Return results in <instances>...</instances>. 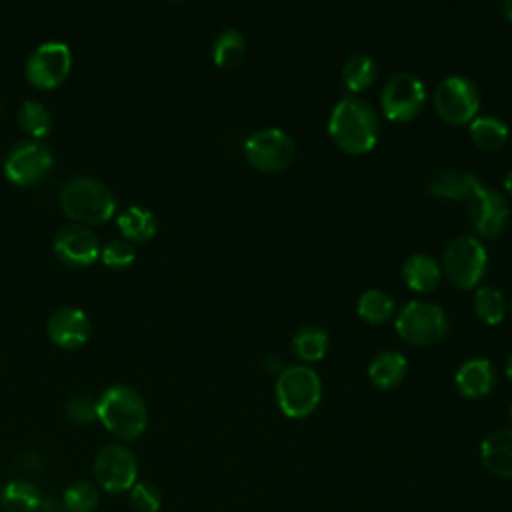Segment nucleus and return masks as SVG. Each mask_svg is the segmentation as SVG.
Returning <instances> with one entry per match:
<instances>
[{
	"label": "nucleus",
	"mask_w": 512,
	"mask_h": 512,
	"mask_svg": "<svg viewBox=\"0 0 512 512\" xmlns=\"http://www.w3.org/2000/svg\"><path fill=\"white\" fill-rule=\"evenodd\" d=\"M378 118L374 108L356 98H340L328 118V134L332 142L348 154H366L378 140Z\"/></svg>",
	"instance_id": "1"
},
{
	"label": "nucleus",
	"mask_w": 512,
	"mask_h": 512,
	"mask_svg": "<svg viewBox=\"0 0 512 512\" xmlns=\"http://www.w3.org/2000/svg\"><path fill=\"white\" fill-rule=\"evenodd\" d=\"M96 418L116 438L134 440L146 430L148 408L134 388L114 384L96 400Z\"/></svg>",
	"instance_id": "2"
},
{
	"label": "nucleus",
	"mask_w": 512,
	"mask_h": 512,
	"mask_svg": "<svg viewBox=\"0 0 512 512\" xmlns=\"http://www.w3.org/2000/svg\"><path fill=\"white\" fill-rule=\"evenodd\" d=\"M60 206L78 224H100L116 212V196L102 180L76 176L62 186Z\"/></svg>",
	"instance_id": "3"
},
{
	"label": "nucleus",
	"mask_w": 512,
	"mask_h": 512,
	"mask_svg": "<svg viewBox=\"0 0 512 512\" xmlns=\"http://www.w3.org/2000/svg\"><path fill=\"white\" fill-rule=\"evenodd\" d=\"M274 394L284 416L306 418L320 404L322 382L310 366L294 364L278 372Z\"/></svg>",
	"instance_id": "4"
},
{
	"label": "nucleus",
	"mask_w": 512,
	"mask_h": 512,
	"mask_svg": "<svg viewBox=\"0 0 512 512\" xmlns=\"http://www.w3.org/2000/svg\"><path fill=\"white\" fill-rule=\"evenodd\" d=\"M488 254L484 244L468 234L452 238L442 254V272L458 288H474L484 278Z\"/></svg>",
	"instance_id": "5"
},
{
	"label": "nucleus",
	"mask_w": 512,
	"mask_h": 512,
	"mask_svg": "<svg viewBox=\"0 0 512 512\" xmlns=\"http://www.w3.org/2000/svg\"><path fill=\"white\" fill-rule=\"evenodd\" d=\"M402 340L414 346H428L442 340L448 332V316L434 302L412 300L404 304L394 320Z\"/></svg>",
	"instance_id": "6"
},
{
	"label": "nucleus",
	"mask_w": 512,
	"mask_h": 512,
	"mask_svg": "<svg viewBox=\"0 0 512 512\" xmlns=\"http://www.w3.org/2000/svg\"><path fill=\"white\" fill-rule=\"evenodd\" d=\"M436 114L450 124H470L478 116V86L462 74H450L434 90Z\"/></svg>",
	"instance_id": "7"
},
{
	"label": "nucleus",
	"mask_w": 512,
	"mask_h": 512,
	"mask_svg": "<svg viewBox=\"0 0 512 512\" xmlns=\"http://www.w3.org/2000/svg\"><path fill=\"white\" fill-rule=\"evenodd\" d=\"M244 152L248 162L262 172H278L292 164L296 158L294 138L276 126L254 130L246 142Z\"/></svg>",
	"instance_id": "8"
},
{
	"label": "nucleus",
	"mask_w": 512,
	"mask_h": 512,
	"mask_svg": "<svg viewBox=\"0 0 512 512\" xmlns=\"http://www.w3.org/2000/svg\"><path fill=\"white\" fill-rule=\"evenodd\" d=\"M426 102V86L412 72L392 74L380 92V106L388 120H412Z\"/></svg>",
	"instance_id": "9"
},
{
	"label": "nucleus",
	"mask_w": 512,
	"mask_h": 512,
	"mask_svg": "<svg viewBox=\"0 0 512 512\" xmlns=\"http://www.w3.org/2000/svg\"><path fill=\"white\" fill-rule=\"evenodd\" d=\"M72 68V52L66 42L48 40L34 48L26 60V78L36 88H54L62 84Z\"/></svg>",
	"instance_id": "10"
},
{
	"label": "nucleus",
	"mask_w": 512,
	"mask_h": 512,
	"mask_svg": "<svg viewBox=\"0 0 512 512\" xmlns=\"http://www.w3.org/2000/svg\"><path fill=\"white\" fill-rule=\"evenodd\" d=\"M94 476L106 492H130L138 478L136 456L122 444H106L94 458Z\"/></svg>",
	"instance_id": "11"
},
{
	"label": "nucleus",
	"mask_w": 512,
	"mask_h": 512,
	"mask_svg": "<svg viewBox=\"0 0 512 512\" xmlns=\"http://www.w3.org/2000/svg\"><path fill=\"white\" fill-rule=\"evenodd\" d=\"M54 156L50 148L38 140L18 142L4 160V174L18 186H28L44 178L52 168Z\"/></svg>",
	"instance_id": "12"
},
{
	"label": "nucleus",
	"mask_w": 512,
	"mask_h": 512,
	"mask_svg": "<svg viewBox=\"0 0 512 512\" xmlns=\"http://www.w3.org/2000/svg\"><path fill=\"white\" fill-rule=\"evenodd\" d=\"M464 204L480 236L496 238L504 232L510 220V208L500 192H496L494 188L480 186Z\"/></svg>",
	"instance_id": "13"
},
{
	"label": "nucleus",
	"mask_w": 512,
	"mask_h": 512,
	"mask_svg": "<svg viewBox=\"0 0 512 512\" xmlns=\"http://www.w3.org/2000/svg\"><path fill=\"white\" fill-rule=\"evenodd\" d=\"M54 252L70 266H88L100 256V244L88 226L68 224L56 232Z\"/></svg>",
	"instance_id": "14"
},
{
	"label": "nucleus",
	"mask_w": 512,
	"mask_h": 512,
	"mask_svg": "<svg viewBox=\"0 0 512 512\" xmlns=\"http://www.w3.org/2000/svg\"><path fill=\"white\" fill-rule=\"evenodd\" d=\"M46 332L56 346L70 350V348L82 346L90 338L92 324L84 310L64 306L50 314Z\"/></svg>",
	"instance_id": "15"
},
{
	"label": "nucleus",
	"mask_w": 512,
	"mask_h": 512,
	"mask_svg": "<svg viewBox=\"0 0 512 512\" xmlns=\"http://www.w3.org/2000/svg\"><path fill=\"white\" fill-rule=\"evenodd\" d=\"M458 392L466 398H482L492 392L496 384V372L488 358H470L460 364L454 376Z\"/></svg>",
	"instance_id": "16"
},
{
	"label": "nucleus",
	"mask_w": 512,
	"mask_h": 512,
	"mask_svg": "<svg viewBox=\"0 0 512 512\" xmlns=\"http://www.w3.org/2000/svg\"><path fill=\"white\" fill-rule=\"evenodd\" d=\"M480 458L494 476L512 480V428H498L484 436Z\"/></svg>",
	"instance_id": "17"
},
{
	"label": "nucleus",
	"mask_w": 512,
	"mask_h": 512,
	"mask_svg": "<svg viewBox=\"0 0 512 512\" xmlns=\"http://www.w3.org/2000/svg\"><path fill=\"white\" fill-rule=\"evenodd\" d=\"M480 186L482 184L476 174L460 172L452 168L436 170L428 180V190L434 196L446 198V200H460V202H466Z\"/></svg>",
	"instance_id": "18"
},
{
	"label": "nucleus",
	"mask_w": 512,
	"mask_h": 512,
	"mask_svg": "<svg viewBox=\"0 0 512 512\" xmlns=\"http://www.w3.org/2000/svg\"><path fill=\"white\" fill-rule=\"evenodd\" d=\"M442 266L440 262L424 252L408 256L402 264V280L408 288L416 292H430L440 284Z\"/></svg>",
	"instance_id": "19"
},
{
	"label": "nucleus",
	"mask_w": 512,
	"mask_h": 512,
	"mask_svg": "<svg viewBox=\"0 0 512 512\" xmlns=\"http://www.w3.org/2000/svg\"><path fill=\"white\" fill-rule=\"evenodd\" d=\"M408 370V360L398 350H384L376 354L368 366V378L376 388L388 390L398 386Z\"/></svg>",
	"instance_id": "20"
},
{
	"label": "nucleus",
	"mask_w": 512,
	"mask_h": 512,
	"mask_svg": "<svg viewBox=\"0 0 512 512\" xmlns=\"http://www.w3.org/2000/svg\"><path fill=\"white\" fill-rule=\"evenodd\" d=\"M118 228L122 232V238L128 242H146L150 240L156 230H158V222L156 216L138 204H132L128 208H124L118 214Z\"/></svg>",
	"instance_id": "21"
},
{
	"label": "nucleus",
	"mask_w": 512,
	"mask_h": 512,
	"mask_svg": "<svg viewBox=\"0 0 512 512\" xmlns=\"http://www.w3.org/2000/svg\"><path fill=\"white\" fill-rule=\"evenodd\" d=\"M470 136L484 150H500L508 142V124L492 114L476 116L470 122Z\"/></svg>",
	"instance_id": "22"
},
{
	"label": "nucleus",
	"mask_w": 512,
	"mask_h": 512,
	"mask_svg": "<svg viewBox=\"0 0 512 512\" xmlns=\"http://www.w3.org/2000/svg\"><path fill=\"white\" fill-rule=\"evenodd\" d=\"M246 54V38L236 28L222 30L212 42V60L220 68H232L240 64Z\"/></svg>",
	"instance_id": "23"
},
{
	"label": "nucleus",
	"mask_w": 512,
	"mask_h": 512,
	"mask_svg": "<svg viewBox=\"0 0 512 512\" xmlns=\"http://www.w3.org/2000/svg\"><path fill=\"white\" fill-rule=\"evenodd\" d=\"M394 308H396L394 296L380 288H368L366 292L360 294L356 304L358 316L370 324L386 322L394 314Z\"/></svg>",
	"instance_id": "24"
},
{
	"label": "nucleus",
	"mask_w": 512,
	"mask_h": 512,
	"mask_svg": "<svg viewBox=\"0 0 512 512\" xmlns=\"http://www.w3.org/2000/svg\"><path fill=\"white\" fill-rule=\"evenodd\" d=\"M376 72V62L368 54L356 52L342 64V82L350 92H362L372 86Z\"/></svg>",
	"instance_id": "25"
},
{
	"label": "nucleus",
	"mask_w": 512,
	"mask_h": 512,
	"mask_svg": "<svg viewBox=\"0 0 512 512\" xmlns=\"http://www.w3.org/2000/svg\"><path fill=\"white\" fill-rule=\"evenodd\" d=\"M0 504L6 512H34L40 504V492L32 482L12 480L0 492Z\"/></svg>",
	"instance_id": "26"
},
{
	"label": "nucleus",
	"mask_w": 512,
	"mask_h": 512,
	"mask_svg": "<svg viewBox=\"0 0 512 512\" xmlns=\"http://www.w3.org/2000/svg\"><path fill=\"white\" fill-rule=\"evenodd\" d=\"M328 332L320 326H302L292 336V350L304 362L322 360L328 350Z\"/></svg>",
	"instance_id": "27"
},
{
	"label": "nucleus",
	"mask_w": 512,
	"mask_h": 512,
	"mask_svg": "<svg viewBox=\"0 0 512 512\" xmlns=\"http://www.w3.org/2000/svg\"><path fill=\"white\" fill-rule=\"evenodd\" d=\"M472 306H474L476 316L484 324H488V326L500 324L502 318H504V312H506L504 294L496 286H480V288H476Z\"/></svg>",
	"instance_id": "28"
},
{
	"label": "nucleus",
	"mask_w": 512,
	"mask_h": 512,
	"mask_svg": "<svg viewBox=\"0 0 512 512\" xmlns=\"http://www.w3.org/2000/svg\"><path fill=\"white\" fill-rule=\"evenodd\" d=\"M16 120L20 124V128L30 134L32 138H42L50 132L52 128V116L50 110L38 102V100H26L20 104L18 112H16Z\"/></svg>",
	"instance_id": "29"
},
{
	"label": "nucleus",
	"mask_w": 512,
	"mask_h": 512,
	"mask_svg": "<svg viewBox=\"0 0 512 512\" xmlns=\"http://www.w3.org/2000/svg\"><path fill=\"white\" fill-rule=\"evenodd\" d=\"M64 506L68 512H92L98 506V490L86 480H78L64 490Z\"/></svg>",
	"instance_id": "30"
},
{
	"label": "nucleus",
	"mask_w": 512,
	"mask_h": 512,
	"mask_svg": "<svg viewBox=\"0 0 512 512\" xmlns=\"http://www.w3.org/2000/svg\"><path fill=\"white\" fill-rule=\"evenodd\" d=\"M128 494H130V506L136 512H158L162 506V494L158 486L148 480L136 482Z\"/></svg>",
	"instance_id": "31"
},
{
	"label": "nucleus",
	"mask_w": 512,
	"mask_h": 512,
	"mask_svg": "<svg viewBox=\"0 0 512 512\" xmlns=\"http://www.w3.org/2000/svg\"><path fill=\"white\" fill-rule=\"evenodd\" d=\"M100 258L106 266L110 268H126L128 264L134 262L136 258V250H134V244L124 240V238H118V240H110L102 252H100Z\"/></svg>",
	"instance_id": "32"
},
{
	"label": "nucleus",
	"mask_w": 512,
	"mask_h": 512,
	"mask_svg": "<svg viewBox=\"0 0 512 512\" xmlns=\"http://www.w3.org/2000/svg\"><path fill=\"white\" fill-rule=\"evenodd\" d=\"M66 412H68L70 420H74L78 424H90L92 420H96V400L86 394L74 396L66 404Z\"/></svg>",
	"instance_id": "33"
},
{
	"label": "nucleus",
	"mask_w": 512,
	"mask_h": 512,
	"mask_svg": "<svg viewBox=\"0 0 512 512\" xmlns=\"http://www.w3.org/2000/svg\"><path fill=\"white\" fill-rule=\"evenodd\" d=\"M498 8H500V12H502V16H504V18L512 20V0H504V2H500V4H498Z\"/></svg>",
	"instance_id": "34"
},
{
	"label": "nucleus",
	"mask_w": 512,
	"mask_h": 512,
	"mask_svg": "<svg viewBox=\"0 0 512 512\" xmlns=\"http://www.w3.org/2000/svg\"><path fill=\"white\" fill-rule=\"evenodd\" d=\"M504 372H506V378L512 382V352L506 356V364H504Z\"/></svg>",
	"instance_id": "35"
},
{
	"label": "nucleus",
	"mask_w": 512,
	"mask_h": 512,
	"mask_svg": "<svg viewBox=\"0 0 512 512\" xmlns=\"http://www.w3.org/2000/svg\"><path fill=\"white\" fill-rule=\"evenodd\" d=\"M504 190L512 196V168L508 170V174L504 176Z\"/></svg>",
	"instance_id": "36"
},
{
	"label": "nucleus",
	"mask_w": 512,
	"mask_h": 512,
	"mask_svg": "<svg viewBox=\"0 0 512 512\" xmlns=\"http://www.w3.org/2000/svg\"><path fill=\"white\" fill-rule=\"evenodd\" d=\"M510 418H512V404H510Z\"/></svg>",
	"instance_id": "37"
},
{
	"label": "nucleus",
	"mask_w": 512,
	"mask_h": 512,
	"mask_svg": "<svg viewBox=\"0 0 512 512\" xmlns=\"http://www.w3.org/2000/svg\"><path fill=\"white\" fill-rule=\"evenodd\" d=\"M510 314H512V304H510Z\"/></svg>",
	"instance_id": "38"
}]
</instances>
